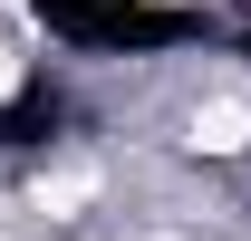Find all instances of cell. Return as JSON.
<instances>
[{
	"label": "cell",
	"instance_id": "cell-1",
	"mask_svg": "<svg viewBox=\"0 0 251 241\" xmlns=\"http://www.w3.org/2000/svg\"><path fill=\"white\" fill-rule=\"evenodd\" d=\"M193 145H203V154H242V145H251V77L203 87V106H193Z\"/></svg>",
	"mask_w": 251,
	"mask_h": 241
},
{
	"label": "cell",
	"instance_id": "cell-2",
	"mask_svg": "<svg viewBox=\"0 0 251 241\" xmlns=\"http://www.w3.org/2000/svg\"><path fill=\"white\" fill-rule=\"evenodd\" d=\"M20 77H29V58H20V39H10V20H0V106L20 96Z\"/></svg>",
	"mask_w": 251,
	"mask_h": 241
}]
</instances>
